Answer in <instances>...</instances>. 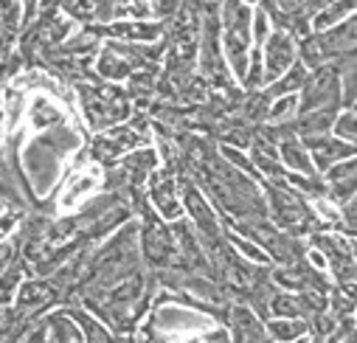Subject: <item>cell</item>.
Here are the masks:
<instances>
[{"label":"cell","mask_w":357,"mask_h":343,"mask_svg":"<svg viewBox=\"0 0 357 343\" xmlns=\"http://www.w3.org/2000/svg\"><path fill=\"white\" fill-rule=\"evenodd\" d=\"M54 298V290L48 284H26L23 293H20V307L26 310H37V307H45L48 301Z\"/></svg>","instance_id":"obj_10"},{"label":"cell","mask_w":357,"mask_h":343,"mask_svg":"<svg viewBox=\"0 0 357 343\" xmlns=\"http://www.w3.org/2000/svg\"><path fill=\"white\" fill-rule=\"evenodd\" d=\"M284 158H287L290 166H296L298 172H307V175H310V160H307V155L301 152V146L296 141H287L284 144Z\"/></svg>","instance_id":"obj_14"},{"label":"cell","mask_w":357,"mask_h":343,"mask_svg":"<svg viewBox=\"0 0 357 343\" xmlns=\"http://www.w3.org/2000/svg\"><path fill=\"white\" fill-rule=\"evenodd\" d=\"M335 312H343V315H349V312H351V301H349V298H340V296H335Z\"/></svg>","instance_id":"obj_19"},{"label":"cell","mask_w":357,"mask_h":343,"mask_svg":"<svg viewBox=\"0 0 357 343\" xmlns=\"http://www.w3.org/2000/svg\"><path fill=\"white\" fill-rule=\"evenodd\" d=\"M186 206H189L192 217L197 220V225L208 234V239H217V222H214V214H211V208L206 206V200H203L195 189H189V195H186Z\"/></svg>","instance_id":"obj_8"},{"label":"cell","mask_w":357,"mask_h":343,"mask_svg":"<svg viewBox=\"0 0 357 343\" xmlns=\"http://www.w3.org/2000/svg\"><path fill=\"white\" fill-rule=\"evenodd\" d=\"M144 253H146V259H149L152 265H172V262L177 259L174 250H172L169 231L160 228V225H155L152 220H149V225H146V231H144Z\"/></svg>","instance_id":"obj_4"},{"label":"cell","mask_w":357,"mask_h":343,"mask_svg":"<svg viewBox=\"0 0 357 343\" xmlns=\"http://www.w3.org/2000/svg\"><path fill=\"white\" fill-rule=\"evenodd\" d=\"M135 141H138V138H135V132H130V130H119L116 135L99 138V141L93 144V155H96L99 160H110V158H116L119 152L130 149Z\"/></svg>","instance_id":"obj_6"},{"label":"cell","mask_w":357,"mask_h":343,"mask_svg":"<svg viewBox=\"0 0 357 343\" xmlns=\"http://www.w3.org/2000/svg\"><path fill=\"white\" fill-rule=\"evenodd\" d=\"M332 119H335V110H324V113H318V116H307V119H301L298 130H301L304 135H312V132L321 135V132L332 124Z\"/></svg>","instance_id":"obj_12"},{"label":"cell","mask_w":357,"mask_h":343,"mask_svg":"<svg viewBox=\"0 0 357 343\" xmlns=\"http://www.w3.org/2000/svg\"><path fill=\"white\" fill-rule=\"evenodd\" d=\"M307 144L312 146L318 166H329L332 160H340V158H349V155H351V149H349L346 144H337V141H324V138L307 135Z\"/></svg>","instance_id":"obj_7"},{"label":"cell","mask_w":357,"mask_h":343,"mask_svg":"<svg viewBox=\"0 0 357 343\" xmlns=\"http://www.w3.org/2000/svg\"><path fill=\"white\" fill-rule=\"evenodd\" d=\"M340 127H343V135H346V138H351V135H354V116L349 113V116H346V119L337 124V130H340Z\"/></svg>","instance_id":"obj_18"},{"label":"cell","mask_w":357,"mask_h":343,"mask_svg":"<svg viewBox=\"0 0 357 343\" xmlns=\"http://www.w3.org/2000/svg\"><path fill=\"white\" fill-rule=\"evenodd\" d=\"M290 43L284 40V37H273V43H271V48H267V76H279L284 68H287V62H290Z\"/></svg>","instance_id":"obj_9"},{"label":"cell","mask_w":357,"mask_h":343,"mask_svg":"<svg viewBox=\"0 0 357 343\" xmlns=\"http://www.w3.org/2000/svg\"><path fill=\"white\" fill-rule=\"evenodd\" d=\"M79 321L84 323V332H87V343H113L110 340V335L99 326V323H93V321H87L84 315H79Z\"/></svg>","instance_id":"obj_15"},{"label":"cell","mask_w":357,"mask_h":343,"mask_svg":"<svg viewBox=\"0 0 357 343\" xmlns=\"http://www.w3.org/2000/svg\"><path fill=\"white\" fill-rule=\"evenodd\" d=\"M273 208H276L279 222H282L284 228L296 231V234H301V231H307V228L312 225V214H310L307 206H304L296 195H290V192L276 189V192H273Z\"/></svg>","instance_id":"obj_3"},{"label":"cell","mask_w":357,"mask_h":343,"mask_svg":"<svg viewBox=\"0 0 357 343\" xmlns=\"http://www.w3.org/2000/svg\"><path fill=\"white\" fill-rule=\"evenodd\" d=\"M304 329H307V326L298 323V321H276V323H271V332H273V337H279V340H296Z\"/></svg>","instance_id":"obj_13"},{"label":"cell","mask_w":357,"mask_h":343,"mask_svg":"<svg viewBox=\"0 0 357 343\" xmlns=\"http://www.w3.org/2000/svg\"><path fill=\"white\" fill-rule=\"evenodd\" d=\"M231 321H234V343H264L261 323L245 307H234Z\"/></svg>","instance_id":"obj_5"},{"label":"cell","mask_w":357,"mask_h":343,"mask_svg":"<svg viewBox=\"0 0 357 343\" xmlns=\"http://www.w3.org/2000/svg\"><path fill=\"white\" fill-rule=\"evenodd\" d=\"M298 84H304V70H301V68H296V70L287 76V82H284V84L273 88V91H271V96H273V93H284V91H290V88H298Z\"/></svg>","instance_id":"obj_16"},{"label":"cell","mask_w":357,"mask_h":343,"mask_svg":"<svg viewBox=\"0 0 357 343\" xmlns=\"http://www.w3.org/2000/svg\"><path fill=\"white\" fill-rule=\"evenodd\" d=\"M293 113H296V107H293V99H284V102H282V105H279L276 110H271V116H267V119H271V121H276V124H279V121L290 119Z\"/></svg>","instance_id":"obj_17"},{"label":"cell","mask_w":357,"mask_h":343,"mask_svg":"<svg viewBox=\"0 0 357 343\" xmlns=\"http://www.w3.org/2000/svg\"><path fill=\"white\" fill-rule=\"evenodd\" d=\"M84 110H87V119L96 127L127 119V105L116 91H99V93L84 91Z\"/></svg>","instance_id":"obj_1"},{"label":"cell","mask_w":357,"mask_h":343,"mask_svg":"<svg viewBox=\"0 0 357 343\" xmlns=\"http://www.w3.org/2000/svg\"><path fill=\"white\" fill-rule=\"evenodd\" d=\"M152 197H155V203L160 206V211L177 214V203H174V195H172V181H169V175H158V181H155V186H152Z\"/></svg>","instance_id":"obj_11"},{"label":"cell","mask_w":357,"mask_h":343,"mask_svg":"<svg viewBox=\"0 0 357 343\" xmlns=\"http://www.w3.org/2000/svg\"><path fill=\"white\" fill-rule=\"evenodd\" d=\"M304 88H307L304 105H301L304 113L315 110L321 105H335L337 102V70L335 68H321L312 79L304 82Z\"/></svg>","instance_id":"obj_2"}]
</instances>
